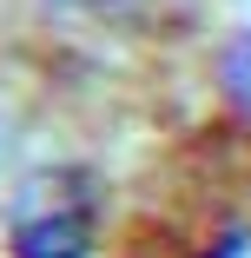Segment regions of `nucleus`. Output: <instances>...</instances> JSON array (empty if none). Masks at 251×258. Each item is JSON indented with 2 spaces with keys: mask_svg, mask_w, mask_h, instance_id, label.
Returning a JSON list of instances; mask_svg holds the SVG:
<instances>
[{
  "mask_svg": "<svg viewBox=\"0 0 251 258\" xmlns=\"http://www.w3.org/2000/svg\"><path fill=\"white\" fill-rule=\"evenodd\" d=\"M93 251H99V185L86 172L33 179L7 219V258H93Z\"/></svg>",
  "mask_w": 251,
  "mask_h": 258,
  "instance_id": "f257e3e1",
  "label": "nucleus"
},
{
  "mask_svg": "<svg viewBox=\"0 0 251 258\" xmlns=\"http://www.w3.org/2000/svg\"><path fill=\"white\" fill-rule=\"evenodd\" d=\"M225 93H231V106L251 113V33H238L225 46Z\"/></svg>",
  "mask_w": 251,
  "mask_h": 258,
  "instance_id": "f03ea898",
  "label": "nucleus"
},
{
  "mask_svg": "<svg viewBox=\"0 0 251 258\" xmlns=\"http://www.w3.org/2000/svg\"><path fill=\"white\" fill-rule=\"evenodd\" d=\"M198 258H251V225H225V232H212Z\"/></svg>",
  "mask_w": 251,
  "mask_h": 258,
  "instance_id": "7ed1b4c3",
  "label": "nucleus"
},
{
  "mask_svg": "<svg viewBox=\"0 0 251 258\" xmlns=\"http://www.w3.org/2000/svg\"><path fill=\"white\" fill-rule=\"evenodd\" d=\"M53 7H66V14H93V20H106V14H126V7H139V0H53Z\"/></svg>",
  "mask_w": 251,
  "mask_h": 258,
  "instance_id": "20e7f679",
  "label": "nucleus"
}]
</instances>
